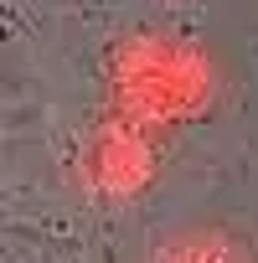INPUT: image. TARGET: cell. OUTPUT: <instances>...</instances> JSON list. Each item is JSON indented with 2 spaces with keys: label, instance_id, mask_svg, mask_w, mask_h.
<instances>
[{
  "label": "cell",
  "instance_id": "obj_2",
  "mask_svg": "<svg viewBox=\"0 0 258 263\" xmlns=\"http://www.w3.org/2000/svg\"><path fill=\"white\" fill-rule=\"evenodd\" d=\"M165 263H258L243 242H232L227 232H207V237H191L181 248H171Z\"/></svg>",
  "mask_w": 258,
  "mask_h": 263
},
{
  "label": "cell",
  "instance_id": "obj_1",
  "mask_svg": "<svg viewBox=\"0 0 258 263\" xmlns=\"http://www.w3.org/2000/svg\"><path fill=\"white\" fill-rule=\"evenodd\" d=\"M129 114L145 119H186L201 114L212 88H217V67L201 47L176 42V36H145L140 47H129L124 67H119Z\"/></svg>",
  "mask_w": 258,
  "mask_h": 263
}]
</instances>
